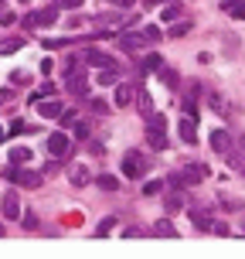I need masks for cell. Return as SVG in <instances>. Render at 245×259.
Wrapping results in <instances>:
<instances>
[{
	"instance_id": "29",
	"label": "cell",
	"mask_w": 245,
	"mask_h": 259,
	"mask_svg": "<svg viewBox=\"0 0 245 259\" xmlns=\"http://www.w3.org/2000/svg\"><path fill=\"white\" fill-rule=\"evenodd\" d=\"M167 184H170V188H177V191H184V188H191V184H187V178H184L181 170H170Z\"/></svg>"
},
{
	"instance_id": "50",
	"label": "cell",
	"mask_w": 245,
	"mask_h": 259,
	"mask_svg": "<svg viewBox=\"0 0 245 259\" xmlns=\"http://www.w3.org/2000/svg\"><path fill=\"white\" fill-rule=\"evenodd\" d=\"M4 137H7V133H4V126H0V140H4Z\"/></svg>"
},
{
	"instance_id": "9",
	"label": "cell",
	"mask_w": 245,
	"mask_h": 259,
	"mask_svg": "<svg viewBox=\"0 0 245 259\" xmlns=\"http://www.w3.org/2000/svg\"><path fill=\"white\" fill-rule=\"evenodd\" d=\"M68 147H72V137L62 133V130H55L52 137H48V154H52V157H65V154H68Z\"/></svg>"
},
{
	"instance_id": "45",
	"label": "cell",
	"mask_w": 245,
	"mask_h": 259,
	"mask_svg": "<svg viewBox=\"0 0 245 259\" xmlns=\"http://www.w3.org/2000/svg\"><path fill=\"white\" fill-rule=\"evenodd\" d=\"M11 99H14V92H11V89H0V106L11 103Z\"/></svg>"
},
{
	"instance_id": "14",
	"label": "cell",
	"mask_w": 245,
	"mask_h": 259,
	"mask_svg": "<svg viewBox=\"0 0 245 259\" xmlns=\"http://www.w3.org/2000/svg\"><path fill=\"white\" fill-rule=\"evenodd\" d=\"M68 181H72V188H89V170L82 167V164H72V167H68Z\"/></svg>"
},
{
	"instance_id": "49",
	"label": "cell",
	"mask_w": 245,
	"mask_h": 259,
	"mask_svg": "<svg viewBox=\"0 0 245 259\" xmlns=\"http://www.w3.org/2000/svg\"><path fill=\"white\" fill-rule=\"evenodd\" d=\"M0 239H4V222H0Z\"/></svg>"
},
{
	"instance_id": "21",
	"label": "cell",
	"mask_w": 245,
	"mask_h": 259,
	"mask_svg": "<svg viewBox=\"0 0 245 259\" xmlns=\"http://www.w3.org/2000/svg\"><path fill=\"white\" fill-rule=\"evenodd\" d=\"M95 78H99V85H116V82H119V68H116V65H106V68H99V75H95Z\"/></svg>"
},
{
	"instance_id": "28",
	"label": "cell",
	"mask_w": 245,
	"mask_h": 259,
	"mask_svg": "<svg viewBox=\"0 0 245 259\" xmlns=\"http://www.w3.org/2000/svg\"><path fill=\"white\" fill-rule=\"evenodd\" d=\"M95 184H99L103 191H116V188H119V178H116V174H99V181H95Z\"/></svg>"
},
{
	"instance_id": "5",
	"label": "cell",
	"mask_w": 245,
	"mask_h": 259,
	"mask_svg": "<svg viewBox=\"0 0 245 259\" xmlns=\"http://www.w3.org/2000/svg\"><path fill=\"white\" fill-rule=\"evenodd\" d=\"M4 174H7V181H17L21 188H31V191L41 188V181H44V174H41V170H24V167H17V164H11Z\"/></svg>"
},
{
	"instance_id": "6",
	"label": "cell",
	"mask_w": 245,
	"mask_h": 259,
	"mask_svg": "<svg viewBox=\"0 0 245 259\" xmlns=\"http://www.w3.org/2000/svg\"><path fill=\"white\" fill-rule=\"evenodd\" d=\"M0 215H4L7 222L21 219V198H17V191H4L0 194Z\"/></svg>"
},
{
	"instance_id": "4",
	"label": "cell",
	"mask_w": 245,
	"mask_h": 259,
	"mask_svg": "<svg viewBox=\"0 0 245 259\" xmlns=\"http://www.w3.org/2000/svg\"><path fill=\"white\" fill-rule=\"evenodd\" d=\"M150 170V157L143 154V150H126V157H123V174L126 178H143Z\"/></svg>"
},
{
	"instance_id": "31",
	"label": "cell",
	"mask_w": 245,
	"mask_h": 259,
	"mask_svg": "<svg viewBox=\"0 0 245 259\" xmlns=\"http://www.w3.org/2000/svg\"><path fill=\"white\" fill-rule=\"evenodd\" d=\"M187 31H191V21H177V24H170V38H184V34H187Z\"/></svg>"
},
{
	"instance_id": "8",
	"label": "cell",
	"mask_w": 245,
	"mask_h": 259,
	"mask_svg": "<svg viewBox=\"0 0 245 259\" xmlns=\"http://www.w3.org/2000/svg\"><path fill=\"white\" fill-rule=\"evenodd\" d=\"M119 48H123L126 55H140L143 48H150V41L143 38V34H133V31H123V34H119Z\"/></svg>"
},
{
	"instance_id": "43",
	"label": "cell",
	"mask_w": 245,
	"mask_h": 259,
	"mask_svg": "<svg viewBox=\"0 0 245 259\" xmlns=\"http://www.w3.org/2000/svg\"><path fill=\"white\" fill-rule=\"evenodd\" d=\"M65 126H72V119H75V109H62V116H58Z\"/></svg>"
},
{
	"instance_id": "27",
	"label": "cell",
	"mask_w": 245,
	"mask_h": 259,
	"mask_svg": "<svg viewBox=\"0 0 245 259\" xmlns=\"http://www.w3.org/2000/svg\"><path fill=\"white\" fill-rule=\"evenodd\" d=\"M218 205L225 208V211H242L245 201H242V198H228V194H218Z\"/></svg>"
},
{
	"instance_id": "40",
	"label": "cell",
	"mask_w": 245,
	"mask_h": 259,
	"mask_svg": "<svg viewBox=\"0 0 245 259\" xmlns=\"http://www.w3.org/2000/svg\"><path fill=\"white\" fill-rule=\"evenodd\" d=\"M65 45H72V38H48L44 41V48H65Z\"/></svg>"
},
{
	"instance_id": "30",
	"label": "cell",
	"mask_w": 245,
	"mask_h": 259,
	"mask_svg": "<svg viewBox=\"0 0 245 259\" xmlns=\"http://www.w3.org/2000/svg\"><path fill=\"white\" fill-rule=\"evenodd\" d=\"M4 133H7V137H17V133H27V123H24L21 116H14V119H11V126L4 130Z\"/></svg>"
},
{
	"instance_id": "15",
	"label": "cell",
	"mask_w": 245,
	"mask_h": 259,
	"mask_svg": "<svg viewBox=\"0 0 245 259\" xmlns=\"http://www.w3.org/2000/svg\"><path fill=\"white\" fill-rule=\"evenodd\" d=\"M62 109H65V103H58V99H48V103H41V99H38V113L44 119H58V116H62Z\"/></svg>"
},
{
	"instance_id": "37",
	"label": "cell",
	"mask_w": 245,
	"mask_h": 259,
	"mask_svg": "<svg viewBox=\"0 0 245 259\" xmlns=\"http://www.w3.org/2000/svg\"><path fill=\"white\" fill-rule=\"evenodd\" d=\"M164 191V181H150V184H143V194L146 198H154V194H160Z\"/></svg>"
},
{
	"instance_id": "44",
	"label": "cell",
	"mask_w": 245,
	"mask_h": 259,
	"mask_svg": "<svg viewBox=\"0 0 245 259\" xmlns=\"http://www.w3.org/2000/svg\"><path fill=\"white\" fill-rule=\"evenodd\" d=\"M11 82L14 85H27V75L24 72H11Z\"/></svg>"
},
{
	"instance_id": "25",
	"label": "cell",
	"mask_w": 245,
	"mask_h": 259,
	"mask_svg": "<svg viewBox=\"0 0 245 259\" xmlns=\"http://www.w3.org/2000/svg\"><path fill=\"white\" fill-rule=\"evenodd\" d=\"M208 106H211L215 113H221V116H228V113H232V109H228V103L221 99L218 92H208Z\"/></svg>"
},
{
	"instance_id": "22",
	"label": "cell",
	"mask_w": 245,
	"mask_h": 259,
	"mask_svg": "<svg viewBox=\"0 0 245 259\" xmlns=\"http://www.w3.org/2000/svg\"><path fill=\"white\" fill-rule=\"evenodd\" d=\"M164 208H167V211H177V208H184V191L170 188V194L164 198Z\"/></svg>"
},
{
	"instance_id": "36",
	"label": "cell",
	"mask_w": 245,
	"mask_h": 259,
	"mask_svg": "<svg viewBox=\"0 0 245 259\" xmlns=\"http://www.w3.org/2000/svg\"><path fill=\"white\" fill-rule=\"evenodd\" d=\"M113 229H116V219H106V222H99V229H95V235H99V239H106V235L113 232Z\"/></svg>"
},
{
	"instance_id": "47",
	"label": "cell",
	"mask_w": 245,
	"mask_h": 259,
	"mask_svg": "<svg viewBox=\"0 0 245 259\" xmlns=\"http://www.w3.org/2000/svg\"><path fill=\"white\" fill-rule=\"evenodd\" d=\"M113 4H116L119 11H126V7H133V4H136V0H113Z\"/></svg>"
},
{
	"instance_id": "26",
	"label": "cell",
	"mask_w": 245,
	"mask_h": 259,
	"mask_svg": "<svg viewBox=\"0 0 245 259\" xmlns=\"http://www.w3.org/2000/svg\"><path fill=\"white\" fill-rule=\"evenodd\" d=\"M7 157H11V164H17V167H24L27 160H31V150H27V147H14V150H11Z\"/></svg>"
},
{
	"instance_id": "17",
	"label": "cell",
	"mask_w": 245,
	"mask_h": 259,
	"mask_svg": "<svg viewBox=\"0 0 245 259\" xmlns=\"http://www.w3.org/2000/svg\"><path fill=\"white\" fill-rule=\"evenodd\" d=\"M181 106H184V113H187V116H194V113H198V85H187V89H184Z\"/></svg>"
},
{
	"instance_id": "1",
	"label": "cell",
	"mask_w": 245,
	"mask_h": 259,
	"mask_svg": "<svg viewBox=\"0 0 245 259\" xmlns=\"http://www.w3.org/2000/svg\"><path fill=\"white\" fill-rule=\"evenodd\" d=\"M146 143L154 150H164L167 147V119L160 116V113H150L146 116Z\"/></svg>"
},
{
	"instance_id": "16",
	"label": "cell",
	"mask_w": 245,
	"mask_h": 259,
	"mask_svg": "<svg viewBox=\"0 0 245 259\" xmlns=\"http://www.w3.org/2000/svg\"><path fill=\"white\" fill-rule=\"evenodd\" d=\"M191 222H194V229H201V232H211V211H205V208H191Z\"/></svg>"
},
{
	"instance_id": "2",
	"label": "cell",
	"mask_w": 245,
	"mask_h": 259,
	"mask_svg": "<svg viewBox=\"0 0 245 259\" xmlns=\"http://www.w3.org/2000/svg\"><path fill=\"white\" fill-rule=\"evenodd\" d=\"M65 89L72 92V99H89V75L68 62V75H65Z\"/></svg>"
},
{
	"instance_id": "23",
	"label": "cell",
	"mask_w": 245,
	"mask_h": 259,
	"mask_svg": "<svg viewBox=\"0 0 245 259\" xmlns=\"http://www.w3.org/2000/svg\"><path fill=\"white\" fill-rule=\"evenodd\" d=\"M17 48H24V38L17 34V38H0V55H14Z\"/></svg>"
},
{
	"instance_id": "18",
	"label": "cell",
	"mask_w": 245,
	"mask_h": 259,
	"mask_svg": "<svg viewBox=\"0 0 245 259\" xmlns=\"http://www.w3.org/2000/svg\"><path fill=\"white\" fill-rule=\"evenodd\" d=\"M133 106L140 109L143 116H150V113H154V99H150V92H146V89H140V85H136V99H133Z\"/></svg>"
},
{
	"instance_id": "41",
	"label": "cell",
	"mask_w": 245,
	"mask_h": 259,
	"mask_svg": "<svg viewBox=\"0 0 245 259\" xmlns=\"http://www.w3.org/2000/svg\"><path fill=\"white\" fill-rule=\"evenodd\" d=\"M92 109H95V113H99V116H106V113H109V106H106L103 99H92Z\"/></svg>"
},
{
	"instance_id": "20",
	"label": "cell",
	"mask_w": 245,
	"mask_h": 259,
	"mask_svg": "<svg viewBox=\"0 0 245 259\" xmlns=\"http://www.w3.org/2000/svg\"><path fill=\"white\" fill-rule=\"evenodd\" d=\"M85 62H89L92 68H106V65H116V62H113V58H109V55L95 52V48H89V52H85Z\"/></svg>"
},
{
	"instance_id": "42",
	"label": "cell",
	"mask_w": 245,
	"mask_h": 259,
	"mask_svg": "<svg viewBox=\"0 0 245 259\" xmlns=\"http://www.w3.org/2000/svg\"><path fill=\"white\" fill-rule=\"evenodd\" d=\"M211 232L215 235H228V225H225V222H211Z\"/></svg>"
},
{
	"instance_id": "12",
	"label": "cell",
	"mask_w": 245,
	"mask_h": 259,
	"mask_svg": "<svg viewBox=\"0 0 245 259\" xmlns=\"http://www.w3.org/2000/svg\"><path fill=\"white\" fill-rule=\"evenodd\" d=\"M228 147H232V133L228 130H211V150L215 154H228Z\"/></svg>"
},
{
	"instance_id": "35",
	"label": "cell",
	"mask_w": 245,
	"mask_h": 259,
	"mask_svg": "<svg viewBox=\"0 0 245 259\" xmlns=\"http://www.w3.org/2000/svg\"><path fill=\"white\" fill-rule=\"evenodd\" d=\"M143 38L150 41V45H157V41L164 38V31H160V27H157V24H150V27H146V31H143Z\"/></svg>"
},
{
	"instance_id": "24",
	"label": "cell",
	"mask_w": 245,
	"mask_h": 259,
	"mask_svg": "<svg viewBox=\"0 0 245 259\" xmlns=\"http://www.w3.org/2000/svg\"><path fill=\"white\" fill-rule=\"evenodd\" d=\"M72 130H75V140H89V133H92V123L89 119H72Z\"/></svg>"
},
{
	"instance_id": "46",
	"label": "cell",
	"mask_w": 245,
	"mask_h": 259,
	"mask_svg": "<svg viewBox=\"0 0 245 259\" xmlns=\"http://www.w3.org/2000/svg\"><path fill=\"white\" fill-rule=\"evenodd\" d=\"M164 78H167V85H177V75H174L170 68H164Z\"/></svg>"
},
{
	"instance_id": "48",
	"label": "cell",
	"mask_w": 245,
	"mask_h": 259,
	"mask_svg": "<svg viewBox=\"0 0 245 259\" xmlns=\"http://www.w3.org/2000/svg\"><path fill=\"white\" fill-rule=\"evenodd\" d=\"M160 4H167V0H143V7H150V11H154V7H160Z\"/></svg>"
},
{
	"instance_id": "10",
	"label": "cell",
	"mask_w": 245,
	"mask_h": 259,
	"mask_svg": "<svg viewBox=\"0 0 245 259\" xmlns=\"http://www.w3.org/2000/svg\"><path fill=\"white\" fill-rule=\"evenodd\" d=\"M177 130H181V140L184 143H198V123H194V116H187V113H184L181 116V123H177Z\"/></svg>"
},
{
	"instance_id": "32",
	"label": "cell",
	"mask_w": 245,
	"mask_h": 259,
	"mask_svg": "<svg viewBox=\"0 0 245 259\" xmlns=\"http://www.w3.org/2000/svg\"><path fill=\"white\" fill-rule=\"evenodd\" d=\"M146 229H140V225H126V229H123V239H146Z\"/></svg>"
},
{
	"instance_id": "11",
	"label": "cell",
	"mask_w": 245,
	"mask_h": 259,
	"mask_svg": "<svg viewBox=\"0 0 245 259\" xmlns=\"http://www.w3.org/2000/svg\"><path fill=\"white\" fill-rule=\"evenodd\" d=\"M133 99H136V85H129V82H116V106H119V109L133 106Z\"/></svg>"
},
{
	"instance_id": "3",
	"label": "cell",
	"mask_w": 245,
	"mask_h": 259,
	"mask_svg": "<svg viewBox=\"0 0 245 259\" xmlns=\"http://www.w3.org/2000/svg\"><path fill=\"white\" fill-rule=\"evenodd\" d=\"M58 21V7H41V11H27L21 27L24 31H41V27H52Z\"/></svg>"
},
{
	"instance_id": "7",
	"label": "cell",
	"mask_w": 245,
	"mask_h": 259,
	"mask_svg": "<svg viewBox=\"0 0 245 259\" xmlns=\"http://www.w3.org/2000/svg\"><path fill=\"white\" fill-rule=\"evenodd\" d=\"M181 174L184 178H187V184H201V181H208V178H211V167H208V164H201V160H191V164H184L181 167Z\"/></svg>"
},
{
	"instance_id": "39",
	"label": "cell",
	"mask_w": 245,
	"mask_h": 259,
	"mask_svg": "<svg viewBox=\"0 0 245 259\" xmlns=\"http://www.w3.org/2000/svg\"><path fill=\"white\" fill-rule=\"evenodd\" d=\"M21 222H24V229H38V215H31L24 208H21Z\"/></svg>"
},
{
	"instance_id": "34",
	"label": "cell",
	"mask_w": 245,
	"mask_h": 259,
	"mask_svg": "<svg viewBox=\"0 0 245 259\" xmlns=\"http://www.w3.org/2000/svg\"><path fill=\"white\" fill-rule=\"evenodd\" d=\"M177 17H181V7H177L174 0H167V4H164V21H177Z\"/></svg>"
},
{
	"instance_id": "13",
	"label": "cell",
	"mask_w": 245,
	"mask_h": 259,
	"mask_svg": "<svg viewBox=\"0 0 245 259\" xmlns=\"http://www.w3.org/2000/svg\"><path fill=\"white\" fill-rule=\"evenodd\" d=\"M150 235H160V239H181V232L174 229V222H170V219H160V222H154V229H150Z\"/></svg>"
},
{
	"instance_id": "38",
	"label": "cell",
	"mask_w": 245,
	"mask_h": 259,
	"mask_svg": "<svg viewBox=\"0 0 245 259\" xmlns=\"http://www.w3.org/2000/svg\"><path fill=\"white\" fill-rule=\"evenodd\" d=\"M52 7H58V11H75V7H82V0H55Z\"/></svg>"
},
{
	"instance_id": "33",
	"label": "cell",
	"mask_w": 245,
	"mask_h": 259,
	"mask_svg": "<svg viewBox=\"0 0 245 259\" xmlns=\"http://www.w3.org/2000/svg\"><path fill=\"white\" fill-rule=\"evenodd\" d=\"M225 11H232L235 21H245V0H232V4H228Z\"/></svg>"
},
{
	"instance_id": "19",
	"label": "cell",
	"mask_w": 245,
	"mask_h": 259,
	"mask_svg": "<svg viewBox=\"0 0 245 259\" xmlns=\"http://www.w3.org/2000/svg\"><path fill=\"white\" fill-rule=\"evenodd\" d=\"M157 68H164V58H160L157 52H150V55H143V58H140V72H143V75H150V72H157Z\"/></svg>"
}]
</instances>
